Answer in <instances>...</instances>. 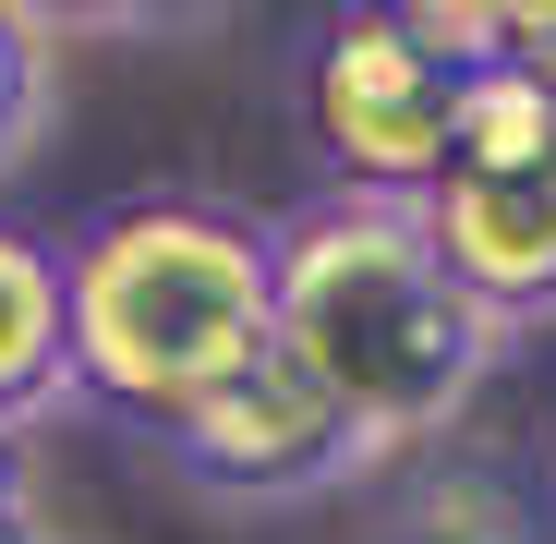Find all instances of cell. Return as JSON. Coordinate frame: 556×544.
I'll list each match as a JSON object with an SVG mask.
<instances>
[{
    "mask_svg": "<svg viewBox=\"0 0 556 544\" xmlns=\"http://www.w3.org/2000/svg\"><path fill=\"white\" fill-rule=\"evenodd\" d=\"M278 351L363 423L376 460H400V447H424L472 412L508 327L459 291L424 206L315 194L278 218Z\"/></svg>",
    "mask_w": 556,
    "mask_h": 544,
    "instance_id": "6da1fadb",
    "label": "cell"
},
{
    "mask_svg": "<svg viewBox=\"0 0 556 544\" xmlns=\"http://www.w3.org/2000/svg\"><path fill=\"white\" fill-rule=\"evenodd\" d=\"M61 279H73V388L157 435L278 351V230L206 194L98 206L61 242Z\"/></svg>",
    "mask_w": 556,
    "mask_h": 544,
    "instance_id": "7a4b0ae2",
    "label": "cell"
},
{
    "mask_svg": "<svg viewBox=\"0 0 556 544\" xmlns=\"http://www.w3.org/2000/svg\"><path fill=\"white\" fill-rule=\"evenodd\" d=\"M459 110H472V73L424 37V13H339L303 61V122L339 169V194L424 206L459 169Z\"/></svg>",
    "mask_w": 556,
    "mask_h": 544,
    "instance_id": "3957f363",
    "label": "cell"
},
{
    "mask_svg": "<svg viewBox=\"0 0 556 544\" xmlns=\"http://www.w3.org/2000/svg\"><path fill=\"white\" fill-rule=\"evenodd\" d=\"M157 447H169L206 496H242V508H291V496H327V484H351V472H376L363 423L303 376L291 351H266L254 376H230L206 412H181Z\"/></svg>",
    "mask_w": 556,
    "mask_h": 544,
    "instance_id": "277c9868",
    "label": "cell"
},
{
    "mask_svg": "<svg viewBox=\"0 0 556 544\" xmlns=\"http://www.w3.org/2000/svg\"><path fill=\"white\" fill-rule=\"evenodd\" d=\"M424 218H435V254L459 266V291H472L496 327L556 315V157L447 169L424 194Z\"/></svg>",
    "mask_w": 556,
    "mask_h": 544,
    "instance_id": "5b68a950",
    "label": "cell"
},
{
    "mask_svg": "<svg viewBox=\"0 0 556 544\" xmlns=\"http://www.w3.org/2000/svg\"><path fill=\"white\" fill-rule=\"evenodd\" d=\"M73 388V279H61V242L0 218V435L49 423Z\"/></svg>",
    "mask_w": 556,
    "mask_h": 544,
    "instance_id": "8992f818",
    "label": "cell"
},
{
    "mask_svg": "<svg viewBox=\"0 0 556 544\" xmlns=\"http://www.w3.org/2000/svg\"><path fill=\"white\" fill-rule=\"evenodd\" d=\"M49 146V25L0 0V181Z\"/></svg>",
    "mask_w": 556,
    "mask_h": 544,
    "instance_id": "52a82bcc",
    "label": "cell"
},
{
    "mask_svg": "<svg viewBox=\"0 0 556 544\" xmlns=\"http://www.w3.org/2000/svg\"><path fill=\"white\" fill-rule=\"evenodd\" d=\"M0 544H73V532H49L37 508H0Z\"/></svg>",
    "mask_w": 556,
    "mask_h": 544,
    "instance_id": "ba28073f",
    "label": "cell"
}]
</instances>
